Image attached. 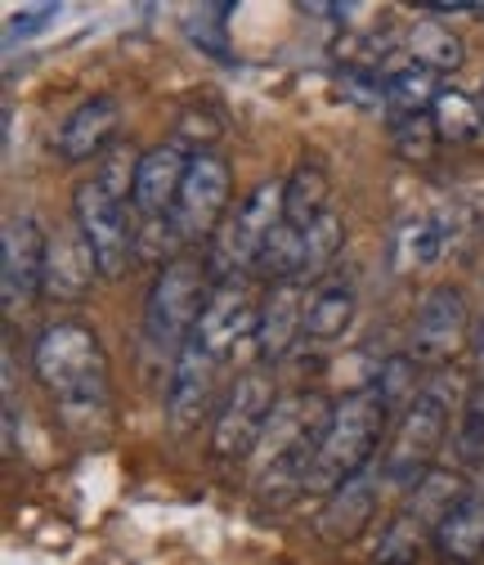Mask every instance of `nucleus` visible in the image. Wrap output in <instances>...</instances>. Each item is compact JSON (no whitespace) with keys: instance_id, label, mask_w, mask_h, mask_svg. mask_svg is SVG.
Returning a JSON list of instances; mask_svg holds the SVG:
<instances>
[{"instance_id":"obj_1","label":"nucleus","mask_w":484,"mask_h":565,"mask_svg":"<svg viewBox=\"0 0 484 565\" xmlns=\"http://www.w3.org/2000/svg\"><path fill=\"white\" fill-rule=\"evenodd\" d=\"M32 369L36 382L58 404V417L67 427L108 417V355L90 323L82 319L50 323L32 345Z\"/></svg>"},{"instance_id":"obj_25","label":"nucleus","mask_w":484,"mask_h":565,"mask_svg":"<svg viewBox=\"0 0 484 565\" xmlns=\"http://www.w3.org/2000/svg\"><path fill=\"white\" fill-rule=\"evenodd\" d=\"M427 534H435L422 516H412L408 508L399 516H390V525L381 530V543L373 547V565H418Z\"/></svg>"},{"instance_id":"obj_20","label":"nucleus","mask_w":484,"mask_h":565,"mask_svg":"<svg viewBox=\"0 0 484 565\" xmlns=\"http://www.w3.org/2000/svg\"><path fill=\"white\" fill-rule=\"evenodd\" d=\"M327 211H332L327 206V171L319 158H301L292 167V175L283 180V221L305 234L314 221L327 216Z\"/></svg>"},{"instance_id":"obj_10","label":"nucleus","mask_w":484,"mask_h":565,"mask_svg":"<svg viewBox=\"0 0 484 565\" xmlns=\"http://www.w3.org/2000/svg\"><path fill=\"white\" fill-rule=\"evenodd\" d=\"M45 252H50V234L41 230L32 211L6 221V234H0V297H6L10 315L23 310L45 288Z\"/></svg>"},{"instance_id":"obj_15","label":"nucleus","mask_w":484,"mask_h":565,"mask_svg":"<svg viewBox=\"0 0 484 565\" xmlns=\"http://www.w3.org/2000/svg\"><path fill=\"white\" fill-rule=\"evenodd\" d=\"M377 503H381V471H359L345 484H336L327 499H323V512H319V534L327 543H351L359 539L373 516H377Z\"/></svg>"},{"instance_id":"obj_2","label":"nucleus","mask_w":484,"mask_h":565,"mask_svg":"<svg viewBox=\"0 0 484 565\" xmlns=\"http://www.w3.org/2000/svg\"><path fill=\"white\" fill-rule=\"evenodd\" d=\"M327 422H332V404L323 395L314 391L279 395V404H273L265 422V436L251 454V484L265 503L283 508L288 499L305 493V476L323 445Z\"/></svg>"},{"instance_id":"obj_9","label":"nucleus","mask_w":484,"mask_h":565,"mask_svg":"<svg viewBox=\"0 0 484 565\" xmlns=\"http://www.w3.org/2000/svg\"><path fill=\"white\" fill-rule=\"evenodd\" d=\"M273 404H279V395H273V382H269L260 369H256V373H243V377L229 386V395H225V404H221V413H216L212 454L225 458V462H234V458H247V462H251V454H256V445H260V436H265V422H269Z\"/></svg>"},{"instance_id":"obj_5","label":"nucleus","mask_w":484,"mask_h":565,"mask_svg":"<svg viewBox=\"0 0 484 565\" xmlns=\"http://www.w3.org/2000/svg\"><path fill=\"white\" fill-rule=\"evenodd\" d=\"M212 269L197 256H175L162 265L149 306H144V345L158 360H175L180 345L193 337L206 301H212Z\"/></svg>"},{"instance_id":"obj_13","label":"nucleus","mask_w":484,"mask_h":565,"mask_svg":"<svg viewBox=\"0 0 484 565\" xmlns=\"http://www.w3.org/2000/svg\"><path fill=\"white\" fill-rule=\"evenodd\" d=\"M305 288L310 282L301 278H288V282H273V288L265 292L260 310H256V360L260 364H273V360H283L292 341L305 332Z\"/></svg>"},{"instance_id":"obj_8","label":"nucleus","mask_w":484,"mask_h":565,"mask_svg":"<svg viewBox=\"0 0 484 565\" xmlns=\"http://www.w3.org/2000/svg\"><path fill=\"white\" fill-rule=\"evenodd\" d=\"M73 206H77V230L95 256L99 278H121V269L130 265V252H135V238L126 225V198L95 175V180L77 184Z\"/></svg>"},{"instance_id":"obj_12","label":"nucleus","mask_w":484,"mask_h":565,"mask_svg":"<svg viewBox=\"0 0 484 565\" xmlns=\"http://www.w3.org/2000/svg\"><path fill=\"white\" fill-rule=\"evenodd\" d=\"M466 341V297L453 282H440L418 301V323H412V360L444 364Z\"/></svg>"},{"instance_id":"obj_31","label":"nucleus","mask_w":484,"mask_h":565,"mask_svg":"<svg viewBox=\"0 0 484 565\" xmlns=\"http://www.w3.org/2000/svg\"><path fill=\"white\" fill-rule=\"evenodd\" d=\"M404 247H408V260H412V265H431V260L444 256L449 234H444V225H440L435 216H427V221H418V225H408Z\"/></svg>"},{"instance_id":"obj_22","label":"nucleus","mask_w":484,"mask_h":565,"mask_svg":"<svg viewBox=\"0 0 484 565\" xmlns=\"http://www.w3.org/2000/svg\"><path fill=\"white\" fill-rule=\"evenodd\" d=\"M440 90H444L440 77L427 73V67H418V63L395 67V73H386V113H390V121H399V117H427L435 108Z\"/></svg>"},{"instance_id":"obj_27","label":"nucleus","mask_w":484,"mask_h":565,"mask_svg":"<svg viewBox=\"0 0 484 565\" xmlns=\"http://www.w3.org/2000/svg\"><path fill=\"white\" fill-rule=\"evenodd\" d=\"M234 6H206V10H193L189 23H184V36L193 50H202L206 58L216 63H234V45H229V19Z\"/></svg>"},{"instance_id":"obj_19","label":"nucleus","mask_w":484,"mask_h":565,"mask_svg":"<svg viewBox=\"0 0 484 565\" xmlns=\"http://www.w3.org/2000/svg\"><path fill=\"white\" fill-rule=\"evenodd\" d=\"M431 543L444 565H480L484 561V499L480 493H466L462 503H453L444 512Z\"/></svg>"},{"instance_id":"obj_18","label":"nucleus","mask_w":484,"mask_h":565,"mask_svg":"<svg viewBox=\"0 0 484 565\" xmlns=\"http://www.w3.org/2000/svg\"><path fill=\"white\" fill-rule=\"evenodd\" d=\"M95 256L82 238V230H58L50 234V252H45V297L54 301H82L90 292V282H95Z\"/></svg>"},{"instance_id":"obj_28","label":"nucleus","mask_w":484,"mask_h":565,"mask_svg":"<svg viewBox=\"0 0 484 565\" xmlns=\"http://www.w3.org/2000/svg\"><path fill=\"white\" fill-rule=\"evenodd\" d=\"M453 458L462 467L484 462V386H471L458 404V422H453Z\"/></svg>"},{"instance_id":"obj_34","label":"nucleus","mask_w":484,"mask_h":565,"mask_svg":"<svg viewBox=\"0 0 484 565\" xmlns=\"http://www.w3.org/2000/svg\"><path fill=\"white\" fill-rule=\"evenodd\" d=\"M480 104H484V90H480Z\"/></svg>"},{"instance_id":"obj_6","label":"nucleus","mask_w":484,"mask_h":565,"mask_svg":"<svg viewBox=\"0 0 484 565\" xmlns=\"http://www.w3.org/2000/svg\"><path fill=\"white\" fill-rule=\"evenodd\" d=\"M283 225V184L265 180L256 184L238 211H229V221L221 225V234L212 238V252H206V269H212V282H229L238 274H247L260 256V247L269 243V234Z\"/></svg>"},{"instance_id":"obj_32","label":"nucleus","mask_w":484,"mask_h":565,"mask_svg":"<svg viewBox=\"0 0 484 565\" xmlns=\"http://www.w3.org/2000/svg\"><path fill=\"white\" fill-rule=\"evenodd\" d=\"M50 19H58V6H28V10H19V14L10 19V28H6V45H14V41H28V36L45 32V28H50Z\"/></svg>"},{"instance_id":"obj_29","label":"nucleus","mask_w":484,"mask_h":565,"mask_svg":"<svg viewBox=\"0 0 484 565\" xmlns=\"http://www.w3.org/2000/svg\"><path fill=\"white\" fill-rule=\"evenodd\" d=\"M341 221H336V211H327L323 221H314L305 230V243H301V282H319L327 274V265L336 260L341 252Z\"/></svg>"},{"instance_id":"obj_23","label":"nucleus","mask_w":484,"mask_h":565,"mask_svg":"<svg viewBox=\"0 0 484 565\" xmlns=\"http://www.w3.org/2000/svg\"><path fill=\"white\" fill-rule=\"evenodd\" d=\"M408 58L440 77V73H453V67H462L466 45H462V36L453 28H444L431 14H422L418 23L408 28Z\"/></svg>"},{"instance_id":"obj_26","label":"nucleus","mask_w":484,"mask_h":565,"mask_svg":"<svg viewBox=\"0 0 484 565\" xmlns=\"http://www.w3.org/2000/svg\"><path fill=\"white\" fill-rule=\"evenodd\" d=\"M301 243H305V234L301 230H292L288 221L269 234V243L260 247V256H256V265H251V274H260V278H269V288L273 282H288V278H301Z\"/></svg>"},{"instance_id":"obj_4","label":"nucleus","mask_w":484,"mask_h":565,"mask_svg":"<svg viewBox=\"0 0 484 565\" xmlns=\"http://www.w3.org/2000/svg\"><path fill=\"white\" fill-rule=\"evenodd\" d=\"M449 422L453 417V382L440 373L422 386V395L412 399L404 413H399V427H395V440L381 458V480L390 489H404L412 493L431 471H435V454L449 436Z\"/></svg>"},{"instance_id":"obj_16","label":"nucleus","mask_w":484,"mask_h":565,"mask_svg":"<svg viewBox=\"0 0 484 565\" xmlns=\"http://www.w3.org/2000/svg\"><path fill=\"white\" fill-rule=\"evenodd\" d=\"M184 171H189V158L180 145H158L149 153H140V167H135V189H130V202L140 211L144 221H166L171 206H175V193L184 184Z\"/></svg>"},{"instance_id":"obj_24","label":"nucleus","mask_w":484,"mask_h":565,"mask_svg":"<svg viewBox=\"0 0 484 565\" xmlns=\"http://www.w3.org/2000/svg\"><path fill=\"white\" fill-rule=\"evenodd\" d=\"M431 121H435V135L444 145H471V139L484 135V104L458 86H444L435 108H431Z\"/></svg>"},{"instance_id":"obj_7","label":"nucleus","mask_w":484,"mask_h":565,"mask_svg":"<svg viewBox=\"0 0 484 565\" xmlns=\"http://www.w3.org/2000/svg\"><path fill=\"white\" fill-rule=\"evenodd\" d=\"M229 162L216 153H197L189 158L184 184L175 193V206L166 216V230L180 247H197L212 234H221V225L229 221Z\"/></svg>"},{"instance_id":"obj_21","label":"nucleus","mask_w":484,"mask_h":565,"mask_svg":"<svg viewBox=\"0 0 484 565\" xmlns=\"http://www.w3.org/2000/svg\"><path fill=\"white\" fill-rule=\"evenodd\" d=\"M355 310H359V297L351 282H319L310 306H305V337L314 341H336L345 337V328L355 323Z\"/></svg>"},{"instance_id":"obj_3","label":"nucleus","mask_w":484,"mask_h":565,"mask_svg":"<svg viewBox=\"0 0 484 565\" xmlns=\"http://www.w3.org/2000/svg\"><path fill=\"white\" fill-rule=\"evenodd\" d=\"M395 408L386 404V395L377 391V382H364L355 386L345 399L332 404V422L323 431V445L310 462V476H305V493H327L336 484H345L359 471H373V458H377V445L390 427Z\"/></svg>"},{"instance_id":"obj_30","label":"nucleus","mask_w":484,"mask_h":565,"mask_svg":"<svg viewBox=\"0 0 484 565\" xmlns=\"http://www.w3.org/2000/svg\"><path fill=\"white\" fill-rule=\"evenodd\" d=\"M390 126H395V130H390L395 153L408 158V162H427V158L435 153V145H440L431 113H427V117H399V121H390Z\"/></svg>"},{"instance_id":"obj_17","label":"nucleus","mask_w":484,"mask_h":565,"mask_svg":"<svg viewBox=\"0 0 484 565\" xmlns=\"http://www.w3.org/2000/svg\"><path fill=\"white\" fill-rule=\"evenodd\" d=\"M197 332H202V341L212 345L221 360L234 355V345H238L247 332L256 337V310H251L247 288H243L238 278L216 282V288H212V301H206V310H202V319H197Z\"/></svg>"},{"instance_id":"obj_33","label":"nucleus","mask_w":484,"mask_h":565,"mask_svg":"<svg viewBox=\"0 0 484 565\" xmlns=\"http://www.w3.org/2000/svg\"><path fill=\"white\" fill-rule=\"evenodd\" d=\"M471 360H475V386H484V319H480L475 341H471Z\"/></svg>"},{"instance_id":"obj_11","label":"nucleus","mask_w":484,"mask_h":565,"mask_svg":"<svg viewBox=\"0 0 484 565\" xmlns=\"http://www.w3.org/2000/svg\"><path fill=\"white\" fill-rule=\"evenodd\" d=\"M221 355L212 345L202 341V332L193 328V337L180 345V355L171 360V386H166V417L175 431H189L206 417L212 408V395H216V382H221Z\"/></svg>"},{"instance_id":"obj_14","label":"nucleus","mask_w":484,"mask_h":565,"mask_svg":"<svg viewBox=\"0 0 484 565\" xmlns=\"http://www.w3.org/2000/svg\"><path fill=\"white\" fill-rule=\"evenodd\" d=\"M121 130V104L112 95H90L73 108V117H67L54 135V149L63 162H90L99 153L112 149V139Z\"/></svg>"}]
</instances>
